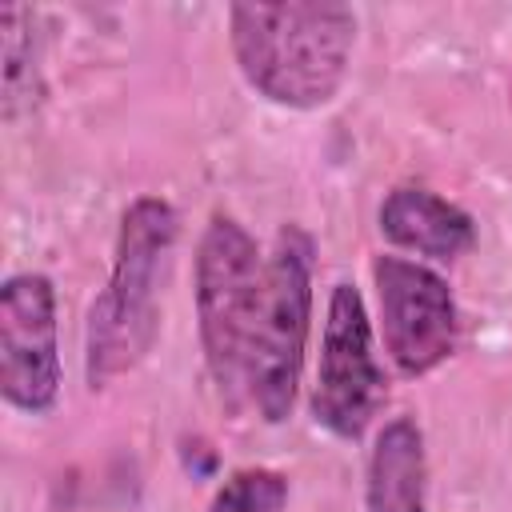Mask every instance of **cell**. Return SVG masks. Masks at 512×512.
<instances>
[{
  "label": "cell",
  "instance_id": "7a4b0ae2",
  "mask_svg": "<svg viewBox=\"0 0 512 512\" xmlns=\"http://www.w3.org/2000/svg\"><path fill=\"white\" fill-rule=\"evenodd\" d=\"M180 236V216L160 196H136L116 232V256L104 292L88 312L84 376L88 388H104L132 372L156 344L160 332V276L168 268L172 244Z\"/></svg>",
  "mask_w": 512,
  "mask_h": 512
},
{
  "label": "cell",
  "instance_id": "5b68a950",
  "mask_svg": "<svg viewBox=\"0 0 512 512\" xmlns=\"http://www.w3.org/2000/svg\"><path fill=\"white\" fill-rule=\"evenodd\" d=\"M388 400V380L372 352V320L364 296L352 284H336L328 296V320L320 336V364L312 384V416L340 440H360Z\"/></svg>",
  "mask_w": 512,
  "mask_h": 512
},
{
  "label": "cell",
  "instance_id": "277c9868",
  "mask_svg": "<svg viewBox=\"0 0 512 512\" xmlns=\"http://www.w3.org/2000/svg\"><path fill=\"white\" fill-rule=\"evenodd\" d=\"M312 324V236L296 224L280 228L264 272V300L248 352V404L280 424L292 416L304 344Z\"/></svg>",
  "mask_w": 512,
  "mask_h": 512
},
{
  "label": "cell",
  "instance_id": "9c48e42d",
  "mask_svg": "<svg viewBox=\"0 0 512 512\" xmlns=\"http://www.w3.org/2000/svg\"><path fill=\"white\" fill-rule=\"evenodd\" d=\"M368 512H428L424 432L412 416H392L368 456Z\"/></svg>",
  "mask_w": 512,
  "mask_h": 512
},
{
  "label": "cell",
  "instance_id": "3957f363",
  "mask_svg": "<svg viewBox=\"0 0 512 512\" xmlns=\"http://www.w3.org/2000/svg\"><path fill=\"white\" fill-rule=\"evenodd\" d=\"M268 260L256 240L224 212H216L196 248V320L204 364L228 400L248 404V352L264 300Z\"/></svg>",
  "mask_w": 512,
  "mask_h": 512
},
{
  "label": "cell",
  "instance_id": "6da1fadb",
  "mask_svg": "<svg viewBox=\"0 0 512 512\" xmlns=\"http://www.w3.org/2000/svg\"><path fill=\"white\" fill-rule=\"evenodd\" d=\"M228 32L240 76L264 100L284 108H320L348 76L356 12L332 0L232 4Z\"/></svg>",
  "mask_w": 512,
  "mask_h": 512
},
{
  "label": "cell",
  "instance_id": "8992f818",
  "mask_svg": "<svg viewBox=\"0 0 512 512\" xmlns=\"http://www.w3.org/2000/svg\"><path fill=\"white\" fill-rule=\"evenodd\" d=\"M372 280L380 296V336L404 376H424L456 352L460 312L448 280L420 260L376 256Z\"/></svg>",
  "mask_w": 512,
  "mask_h": 512
},
{
  "label": "cell",
  "instance_id": "ba28073f",
  "mask_svg": "<svg viewBox=\"0 0 512 512\" xmlns=\"http://www.w3.org/2000/svg\"><path fill=\"white\" fill-rule=\"evenodd\" d=\"M380 232L404 252L428 256V260H456L476 244V224L464 208L452 200L400 184L380 204Z\"/></svg>",
  "mask_w": 512,
  "mask_h": 512
},
{
  "label": "cell",
  "instance_id": "52a82bcc",
  "mask_svg": "<svg viewBox=\"0 0 512 512\" xmlns=\"http://www.w3.org/2000/svg\"><path fill=\"white\" fill-rule=\"evenodd\" d=\"M0 392L32 416L60 396L56 288L44 272H16L0 288Z\"/></svg>",
  "mask_w": 512,
  "mask_h": 512
},
{
  "label": "cell",
  "instance_id": "30bf717a",
  "mask_svg": "<svg viewBox=\"0 0 512 512\" xmlns=\"http://www.w3.org/2000/svg\"><path fill=\"white\" fill-rule=\"evenodd\" d=\"M288 480L272 468H236L212 496L208 512H284Z\"/></svg>",
  "mask_w": 512,
  "mask_h": 512
}]
</instances>
